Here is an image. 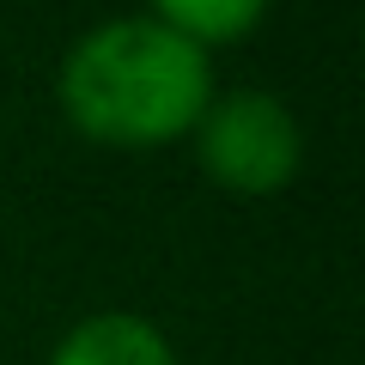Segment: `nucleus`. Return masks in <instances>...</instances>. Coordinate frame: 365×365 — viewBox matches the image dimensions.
<instances>
[{
    "label": "nucleus",
    "instance_id": "nucleus-4",
    "mask_svg": "<svg viewBox=\"0 0 365 365\" xmlns=\"http://www.w3.org/2000/svg\"><path fill=\"white\" fill-rule=\"evenodd\" d=\"M262 13H268V0H153L158 25H170L177 37L201 43V49L250 37L262 25Z\"/></svg>",
    "mask_w": 365,
    "mask_h": 365
},
{
    "label": "nucleus",
    "instance_id": "nucleus-2",
    "mask_svg": "<svg viewBox=\"0 0 365 365\" xmlns=\"http://www.w3.org/2000/svg\"><path fill=\"white\" fill-rule=\"evenodd\" d=\"M195 146H201V170L220 189L237 195H274L299 177L304 158V134L280 98L268 91H225L201 110L195 122Z\"/></svg>",
    "mask_w": 365,
    "mask_h": 365
},
{
    "label": "nucleus",
    "instance_id": "nucleus-3",
    "mask_svg": "<svg viewBox=\"0 0 365 365\" xmlns=\"http://www.w3.org/2000/svg\"><path fill=\"white\" fill-rule=\"evenodd\" d=\"M49 365H177V353L146 317L98 311L79 329H67L61 347L49 353Z\"/></svg>",
    "mask_w": 365,
    "mask_h": 365
},
{
    "label": "nucleus",
    "instance_id": "nucleus-1",
    "mask_svg": "<svg viewBox=\"0 0 365 365\" xmlns=\"http://www.w3.org/2000/svg\"><path fill=\"white\" fill-rule=\"evenodd\" d=\"M61 110L79 134L104 146H165L195 134L213 104L207 49L158 25L153 13L104 19L67 49L61 61Z\"/></svg>",
    "mask_w": 365,
    "mask_h": 365
}]
</instances>
